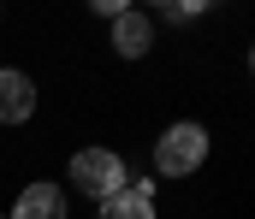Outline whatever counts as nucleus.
Masks as SVG:
<instances>
[{
    "label": "nucleus",
    "mask_w": 255,
    "mask_h": 219,
    "mask_svg": "<svg viewBox=\"0 0 255 219\" xmlns=\"http://www.w3.org/2000/svg\"><path fill=\"white\" fill-rule=\"evenodd\" d=\"M202 160H208V131H202V125H166V131H160L154 166H160L166 178H190Z\"/></svg>",
    "instance_id": "obj_1"
},
{
    "label": "nucleus",
    "mask_w": 255,
    "mask_h": 219,
    "mask_svg": "<svg viewBox=\"0 0 255 219\" xmlns=\"http://www.w3.org/2000/svg\"><path fill=\"white\" fill-rule=\"evenodd\" d=\"M71 184H77V196L107 202V196L125 190V166H119L113 148H83V154H71Z\"/></svg>",
    "instance_id": "obj_2"
},
{
    "label": "nucleus",
    "mask_w": 255,
    "mask_h": 219,
    "mask_svg": "<svg viewBox=\"0 0 255 219\" xmlns=\"http://www.w3.org/2000/svg\"><path fill=\"white\" fill-rule=\"evenodd\" d=\"M36 113V83L30 72H0V125H24Z\"/></svg>",
    "instance_id": "obj_3"
},
{
    "label": "nucleus",
    "mask_w": 255,
    "mask_h": 219,
    "mask_svg": "<svg viewBox=\"0 0 255 219\" xmlns=\"http://www.w3.org/2000/svg\"><path fill=\"white\" fill-rule=\"evenodd\" d=\"M12 219H65V190L60 184H30V190H18Z\"/></svg>",
    "instance_id": "obj_4"
},
{
    "label": "nucleus",
    "mask_w": 255,
    "mask_h": 219,
    "mask_svg": "<svg viewBox=\"0 0 255 219\" xmlns=\"http://www.w3.org/2000/svg\"><path fill=\"white\" fill-rule=\"evenodd\" d=\"M148 42H154V30H148V18L125 6V12L113 18V48H119L125 60H142V54H148Z\"/></svg>",
    "instance_id": "obj_5"
},
{
    "label": "nucleus",
    "mask_w": 255,
    "mask_h": 219,
    "mask_svg": "<svg viewBox=\"0 0 255 219\" xmlns=\"http://www.w3.org/2000/svg\"><path fill=\"white\" fill-rule=\"evenodd\" d=\"M101 219H154V202H130L125 190L101 202Z\"/></svg>",
    "instance_id": "obj_6"
}]
</instances>
